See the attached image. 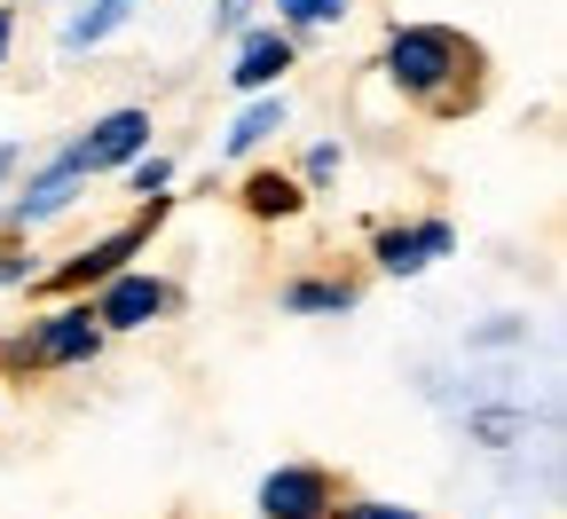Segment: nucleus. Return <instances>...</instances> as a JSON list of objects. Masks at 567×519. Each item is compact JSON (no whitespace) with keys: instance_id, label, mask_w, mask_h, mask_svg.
<instances>
[{"instance_id":"nucleus-1","label":"nucleus","mask_w":567,"mask_h":519,"mask_svg":"<svg viewBox=\"0 0 567 519\" xmlns=\"http://www.w3.org/2000/svg\"><path fill=\"white\" fill-rule=\"evenodd\" d=\"M379 71L410 103H425L434 118H457V111L481 103V48L457 24H394Z\"/></svg>"},{"instance_id":"nucleus-2","label":"nucleus","mask_w":567,"mask_h":519,"mask_svg":"<svg viewBox=\"0 0 567 519\" xmlns=\"http://www.w3.org/2000/svg\"><path fill=\"white\" fill-rule=\"evenodd\" d=\"M87 158H80V142H63V150H48L32 174H24V189L17 197H0V220H9L17 237H32V229H48V220H63L71 205L87 197Z\"/></svg>"},{"instance_id":"nucleus-3","label":"nucleus","mask_w":567,"mask_h":519,"mask_svg":"<svg viewBox=\"0 0 567 519\" xmlns=\"http://www.w3.org/2000/svg\"><path fill=\"white\" fill-rule=\"evenodd\" d=\"M158 220H166V197H151V212H134L126 220V229H111V237H95L87 252H71L63 268H48V276H32L40 291H55V300H80V291H95V283H111L142 245H151V229H158Z\"/></svg>"},{"instance_id":"nucleus-4","label":"nucleus","mask_w":567,"mask_h":519,"mask_svg":"<svg viewBox=\"0 0 567 519\" xmlns=\"http://www.w3.org/2000/svg\"><path fill=\"white\" fill-rule=\"evenodd\" d=\"M95 354H103V323H95L87 300L48 308V315L9 346V362H24V370H71V362H95Z\"/></svg>"},{"instance_id":"nucleus-5","label":"nucleus","mask_w":567,"mask_h":519,"mask_svg":"<svg viewBox=\"0 0 567 519\" xmlns=\"http://www.w3.org/2000/svg\"><path fill=\"white\" fill-rule=\"evenodd\" d=\"M95 323H103V339L111 331H151L166 308H174V283L166 276H151V268H118L111 283H95Z\"/></svg>"},{"instance_id":"nucleus-6","label":"nucleus","mask_w":567,"mask_h":519,"mask_svg":"<svg viewBox=\"0 0 567 519\" xmlns=\"http://www.w3.org/2000/svg\"><path fill=\"white\" fill-rule=\"evenodd\" d=\"M300 63V40L284 32V24H245L237 32V63H229V87L237 95H268L284 87V71Z\"/></svg>"},{"instance_id":"nucleus-7","label":"nucleus","mask_w":567,"mask_h":519,"mask_svg":"<svg viewBox=\"0 0 567 519\" xmlns=\"http://www.w3.org/2000/svg\"><path fill=\"white\" fill-rule=\"evenodd\" d=\"M71 142H80L87 174H118L126 158L151 150V111H142V103H118V111H103L87 134H71Z\"/></svg>"},{"instance_id":"nucleus-8","label":"nucleus","mask_w":567,"mask_h":519,"mask_svg":"<svg viewBox=\"0 0 567 519\" xmlns=\"http://www.w3.org/2000/svg\"><path fill=\"white\" fill-rule=\"evenodd\" d=\"M260 519H331V473L323 465H276L268 480H260Z\"/></svg>"},{"instance_id":"nucleus-9","label":"nucleus","mask_w":567,"mask_h":519,"mask_svg":"<svg viewBox=\"0 0 567 519\" xmlns=\"http://www.w3.org/2000/svg\"><path fill=\"white\" fill-rule=\"evenodd\" d=\"M450 252H457V229H450V220H410V229H379V245H371L379 276H425V268L450 260Z\"/></svg>"},{"instance_id":"nucleus-10","label":"nucleus","mask_w":567,"mask_h":519,"mask_svg":"<svg viewBox=\"0 0 567 519\" xmlns=\"http://www.w3.org/2000/svg\"><path fill=\"white\" fill-rule=\"evenodd\" d=\"M134 9H142V0H87L80 17H63L55 48H63V55H87V48H103L111 32H126V24H134Z\"/></svg>"},{"instance_id":"nucleus-11","label":"nucleus","mask_w":567,"mask_h":519,"mask_svg":"<svg viewBox=\"0 0 567 519\" xmlns=\"http://www.w3.org/2000/svg\"><path fill=\"white\" fill-rule=\"evenodd\" d=\"M354 300H363V291H354L347 276H292L276 291L284 315H354Z\"/></svg>"},{"instance_id":"nucleus-12","label":"nucleus","mask_w":567,"mask_h":519,"mask_svg":"<svg viewBox=\"0 0 567 519\" xmlns=\"http://www.w3.org/2000/svg\"><path fill=\"white\" fill-rule=\"evenodd\" d=\"M284 126H292V103H284V87H268V95H252V103L237 111V126H229L221 150H229V158H252L260 142H268V134H284Z\"/></svg>"},{"instance_id":"nucleus-13","label":"nucleus","mask_w":567,"mask_h":519,"mask_svg":"<svg viewBox=\"0 0 567 519\" xmlns=\"http://www.w3.org/2000/svg\"><path fill=\"white\" fill-rule=\"evenodd\" d=\"M300 205H308L300 174H284V166H260V174H245V212H252V220H292Z\"/></svg>"},{"instance_id":"nucleus-14","label":"nucleus","mask_w":567,"mask_h":519,"mask_svg":"<svg viewBox=\"0 0 567 519\" xmlns=\"http://www.w3.org/2000/svg\"><path fill=\"white\" fill-rule=\"evenodd\" d=\"M347 17H354V0H276V24L292 32V40H300V32H331V24H347Z\"/></svg>"},{"instance_id":"nucleus-15","label":"nucleus","mask_w":567,"mask_h":519,"mask_svg":"<svg viewBox=\"0 0 567 519\" xmlns=\"http://www.w3.org/2000/svg\"><path fill=\"white\" fill-rule=\"evenodd\" d=\"M118 174H126V189H134V197H166V189H174V166H166L158 150H142V158H126Z\"/></svg>"},{"instance_id":"nucleus-16","label":"nucleus","mask_w":567,"mask_h":519,"mask_svg":"<svg viewBox=\"0 0 567 519\" xmlns=\"http://www.w3.org/2000/svg\"><path fill=\"white\" fill-rule=\"evenodd\" d=\"M339 166H347V150H339V142H316V150L300 158V189H323V181H339Z\"/></svg>"},{"instance_id":"nucleus-17","label":"nucleus","mask_w":567,"mask_h":519,"mask_svg":"<svg viewBox=\"0 0 567 519\" xmlns=\"http://www.w3.org/2000/svg\"><path fill=\"white\" fill-rule=\"evenodd\" d=\"M252 9H260V0H213V17H205V24H213V32H245Z\"/></svg>"},{"instance_id":"nucleus-18","label":"nucleus","mask_w":567,"mask_h":519,"mask_svg":"<svg viewBox=\"0 0 567 519\" xmlns=\"http://www.w3.org/2000/svg\"><path fill=\"white\" fill-rule=\"evenodd\" d=\"M331 519H425L410 504H331Z\"/></svg>"},{"instance_id":"nucleus-19","label":"nucleus","mask_w":567,"mask_h":519,"mask_svg":"<svg viewBox=\"0 0 567 519\" xmlns=\"http://www.w3.org/2000/svg\"><path fill=\"white\" fill-rule=\"evenodd\" d=\"M17 166H24V150H17V142H0V197H9V181H17Z\"/></svg>"},{"instance_id":"nucleus-20","label":"nucleus","mask_w":567,"mask_h":519,"mask_svg":"<svg viewBox=\"0 0 567 519\" xmlns=\"http://www.w3.org/2000/svg\"><path fill=\"white\" fill-rule=\"evenodd\" d=\"M9 48H17V9L0 0V63H9Z\"/></svg>"}]
</instances>
